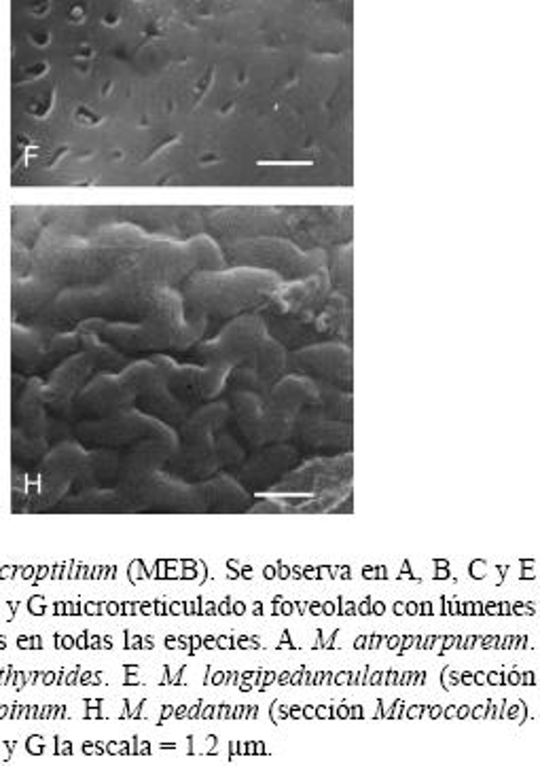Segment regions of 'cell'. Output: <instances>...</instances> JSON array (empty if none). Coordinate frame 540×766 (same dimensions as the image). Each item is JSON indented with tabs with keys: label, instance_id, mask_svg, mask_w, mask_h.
Segmentation results:
<instances>
[{
	"label": "cell",
	"instance_id": "obj_1",
	"mask_svg": "<svg viewBox=\"0 0 540 766\" xmlns=\"http://www.w3.org/2000/svg\"><path fill=\"white\" fill-rule=\"evenodd\" d=\"M301 462V453L290 442H273L257 449V455L242 470V485H248L253 491L268 489L292 472Z\"/></svg>",
	"mask_w": 540,
	"mask_h": 766
},
{
	"label": "cell",
	"instance_id": "obj_5",
	"mask_svg": "<svg viewBox=\"0 0 540 766\" xmlns=\"http://www.w3.org/2000/svg\"><path fill=\"white\" fill-rule=\"evenodd\" d=\"M297 427V417L288 411L268 405L265 407V445L273 442H288L292 440Z\"/></svg>",
	"mask_w": 540,
	"mask_h": 766
},
{
	"label": "cell",
	"instance_id": "obj_6",
	"mask_svg": "<svg viewBox=\"0 0 540 766\" xmlns=\"http://www.w3.org/2000/svg\"><path fill=\"white\" fill-rule=\"evenodd\" d=\"M216 453H218V459L221 464H242L244 457H246V449L244 445H240L233 436H221L218 438V445H216Z\"/></svg>",
	"mask_w": 540,
	"mask_h": 766
},
{
	"label": "cell",
	"instance_id": "obj_3",
	"mask_svg": "<svg viewBox=\"0 0 540 766\" xmlns=\"http://www.w3.org/2000/svg\"><path fill=\"white\" fill-rule=\"evenodd\" d=\"M350 364H352L350 349L339 343L314 345V347L301 349L292 358V366L299 373H303L307 377H318L324 383H331L337 388L344 381L350 383Z\"/></svg>",
	"mask_w": 540,
	"mask_h": 766
},
{
	"label": "cell",
	"instance_id": "obj_4",
	"mask_svg": "<svg viewBox=\"0 0 540 766\" xmlns=\"http://www.w3.org/2000/svg\"><path fill=\"white\" fill-rule=\"evenodd\" d=\"M235 422L244 449L257 451L265 445V407L257 396L244 394L238 398Z\"/></svg>",
	"mask_w": 540,
	"mask_h": 766
},
{
	"label": "cell",
	"instance_id": "obj_2",
	"mask_svg": "<svg viewBox=\"0 0 540 766\" xmlns=\"http://www.w3.org/2000/svg\"><path fill=\"white\" fill-rule=\"evenodd\" d=\"M292 445L299 453L327 457L331 453L352 449V422H335L324 417H312L297 422Z\"/></svg>",
	"mask_w": 540,
	"mask_h": 766
}]
</instances>
